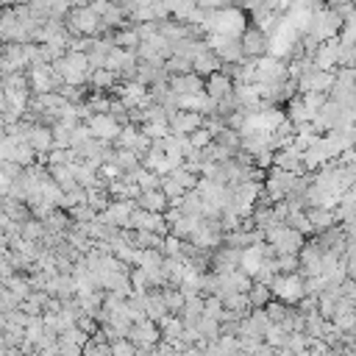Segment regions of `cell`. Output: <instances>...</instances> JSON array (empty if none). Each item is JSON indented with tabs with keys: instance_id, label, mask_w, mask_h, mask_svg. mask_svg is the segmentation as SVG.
<instances>
[{
	"instance_id": "d6986e66",
	"label": "cell",
	"mask_w": 356,
	"mask_h": 356,
	"mask_svg": "<svg viewBox=\"0 0 356 356\" xmlns=\"http://www.w3.org/2000/svg\"><path fill=\"white\" fill-rule=\"evenodd\" d=\"M287 111H290L287 117H290V120H292L295 126H298V123H309L312 117H315V114L309 111V106L303 103V95H295V97L287 103Z\"/></svg>"
},
{
	"instance_id": "2e32d148",
	"label": "cell",
	"mask_w": 356,
	"mask_h": 356,
	"mask_svg": "<svg viewBox=\"0 0 356 356\" xmlns=\"http://www.w3.org/2000/svg\"><path fill=\"white\" fill-rule=\"evenodd\" d=\"M48 170H50V176L56 178V184L64 189V192H73V189H78L81 184H78V178H75V167H73V162L70 165H48Z\"/></svg>"
},
{
	"instance_id": "44dd1931",
	"label": "cell",
	"mask_w": 356,
	"mask_h": 356,
	"mask_svg": "<svg viewBox=\"0 0 356 356\" xmlns=\"http://www.w3.org/2000/svg\"><path fill=\"white\" fill-rule=\"evenodd\" d=\"M162 295H165V301H167V309H170L173 315H181V309H184V303H187V295L181 292V287H178V284H167V287H162Z\"/></svg>"
},
{
	"instance_id": "30bf717a",
	"label": "cell",
	"mask_w": 356,
	"mask_h": 356,
	"mask_svg": "<svg viewBox=\"0 0 356 356\" xmlns=\"http://www.w3.org/2000/svg\"><path fill=\"white\" fill-rule=\"evenodd\" d=\"M240 259H243V248H234V245H220L214 248V256H212V270L217 273H228V270H236L240 268Z\"/></svg>"
},
{
	"instance_id": "603a6c76",
	"label": "cell",
	"mask_w": 356,
	"mask_h": 356,
	"mask_svg": "<svg viewBox=\"0 0 356 356\" xmlns=\"http://www.w3.org/2000/svg\"><path fill=\"white\" fill-rule=\"evenodd\" d=\"M140 137H142V126H140V123H126L114 145H117V148H134V145L140 142Z\"/></svg>"
},
{
	"instance_id": "83f0119b",
	"label": "cell",
	"mask_w": 356,
	"mask_h": 356,
	"mask_svg": "<svg viewBox=\"0 0 356 356\" xmlns=\"http://www.w3.org/2000/svg\"><path fill=\"white\" fill-rule=\"evenodd\" d=\"M301 95H303V103L309 106L312 114H317L323 109V103L328 100V92H301Z\"/></svg>"
},
{
	"instance_id": "3957f363",
	"label": "cell",
	"mask_w": 356,
	"mask_h": 356,
	"mask_svg": "<svg viewBox=\"0 0 356 356\" xmlns=\"http://www.w3.org/2000/svg\"><path fill=\"white\" fill-rule=\"evenodd\" d=\"M270 290H273L276 298H281V301H287L292 306H298V301L306 295V284H303V276L298 270L295 273H279L273 279Z\"/></svg>"
},
{
	"instance_id": "6da1fadb",
	"label": "cell",
	"mask_w": 356,
	"mask_h": 356,
	"mask_svg": "<svg viewBox=\"0 0 356 356\" xmlns=\"http://www.w3.org/2000/svg\"><path fill=\"white\" fill-rule=\"evenodd\" d=\"M203 26H206V31H217L225 37H243L245 28L251 26V20L243 6H225V9L209 12V20Z\"/></svg>"
},
{
	"instance_id": "d4e9b609",
	"label": "cell",
	"mask_w": 356,
	"mask_h": 356,
	"mask_svg": "<svg viewBox=\"0 0 356 356\" xmlns=\"http://www.w3.org/2000/svg\"><path fill=\"white\" fill-rule=\"evenodd\" d=\"M290 334H292V331H287L281 323H273V326L268 328L265 339H268L273 348H279V350H281V348H287V345H290Z\"/></svg>"
},
{
	"instance_id": "9a60e30c",
	"label": "cell",
	"mask_w": 356,
	"mask_h": 356,
	"mask_svg": "<svg viewBox=\"0 0 356 356\" xmlns=\"http://www.w3.org/2000/svg\"><path fill=\"white\" fill-rule=\"evenodd\" d=\"M137 206H142V209H151V212H167L170 209V198L165 195V189L162 187H156V189H142V195L137 198Z\"/></svg>"
},
{
	"instance_id": "cb8c5ba5",
	"label": "cell",
	"mask_w": 356,
	"mask_h": 356,
	"mask_svg": "<svg viewBox=\"0 0 356 356\" xmlns=\"http://www.w3.org/2000/svg\"><path fill=\"white\" fill-rule=\"evenodd\" d=\"M165 67H167V73H170V75H184V73H192V70H195V62H192V59H187V56L173 53V56L165 62Z\"/></svg>"
},
{
	"instance_id": "4dcf8cb0",
	"label": "cell",
	"mask_w": 356,
	"mask_h": 356,
	"mask_svg": "<svg viewBox=\"0 0 356 356\" xmlns=\"http://www.w3.org/2000/svg\"><path fill=\"white\" fill-rule=\"evenodd\" d=\"M189 140H192V145H195V148H200V151H203V148H206V145H209V142L214 140V134H212V131H209V129L203 126V129L192 131V134H189Z\"/></svg>"
},
{
	"instance_id": "e0dca14e",
	"label": "cell",
	"mask_w": 356,
	"mask_h": 356,
	"mask_svg": "<svg viewBox=\"0 0 356 356\" xmlns=\"http://www.w3.org/2000/svg\"><path fill=\"white\" fill-rule=\"evenodd\" d=\"M306 214H309V223H312L315 234H323L326 228L337 225V214H334V209H326V206H309V209H306Z\"/></svg>"
},
{
	"instance_id": "9c48e42d",
	"label": "cell",
	"mask_w": 356,
	"mask_h": 356,
	"mask_svg": "<svg viewBox=\"0 0 356 356\" xmlns=\"http://www.w3.org/2000/svg\"><path fill=\"white\" fill-rule=\"evenodd\" d=\"M131 228H145V231H159V234H170V223L162 212H151V209H142L137 206L134 214H131Z\"/></svg>"
},
{
	"instance_id": "4fadbf2b",
	"label": "cell",
	"mask_w": 356,
	"mask_h": 356,
	"mask_svg": "<svg viewBox=\"0 0 356 356\" xmlns=\"http://www.w3.org/2000/svg\"><path fill=\"white\" fill-rule=\"evenodd\" d=\"M276 165H279V167H284V170H292V173H306L303 151H298L295 145H287V148L276 151Z\"/></svg>"
},
{
	"instance_id": "ac0fdd59",
	"label": "cell",
	"mask_w": 356,
	"mask_h": 356,
	"mask_svg": "<svg viewBox=\"0 0 356 356\" xmlns=\"http://www.w3.org/2000/svg\"><path fill=\"white\" fill-rule=\"evenodd\" d=\"M114 45H120V48H126V50L137 53V48L142 45V37H140L137 26H129V28H117V31H114Z\"/></svg>"
},
{
	"instance_id": "277c9868",
	"label": "cell",
	"mask_w": 356,
	"mask_h": 356,
	"mask_svg": "<svg viewBox=\"0 0 356 356\" xmlns=\"http://www.w3.org/2000/svg\"><path fill=\"white\" fill-rule=\"evenodd\" d=\"M129 339H134V345H137L140 353H148V350H153V345L162 339V328H159L156 320L140 317V320H134V326H131V331H129Z\"/></svg>"
},
{
	"instance_id": "d6a6232c",
	"label": "cell",
	"mask_w": 356,
	"mask_h": 356,
	"mask_svg": "<svg viewBox=\"0 0 356 356\" xmlns=\"http://www.w3.org/2000/svg\"><path fill=\"white\" fill-rule=\"evenodd\" d=\"M3 6H20V3H26V0H0Z\"/></svg>"
},
{
	"instance_id": "5b68a950",
	"label": "cell",
	"mask_w": 356,
	"mask_h": 356,
	"mask_svg": "<svg viewBox=\"0 0 356 356\" xmlns=\"http://www.w3.org/2000/svg\"><path fill=\"white\" fill-rule=\"evenodd\" d=\"M290 78V64L273 53L256 59V81L259 84H281Z\"/></svg>"
},
{
	"instance_id": "4316f807",
	"label": "cell",
	"mask_w": 356,
	"mask_h": 356,
	"mask_svg": "<svg viewBox=\"0 0 356 356\" xmlns=\"http://www.w3.org/2000/svg\"><path fill=\"white\" fill-rule=\"evenodd\" d=\"M67 212H70V217L78 220V223H92V220L97 217V209H95L92 203H75V206H70Z\"/></svg>"
},
{
	"instance_id": "ffe728a7",
	"label": "cell",
	"mask_w": 356,
	"mask_h": 356,
	"mask_svg": "<svg viewBox=\"0 0 356 356\" xmlns=\"http://www.w3.org/2000/svg\"><path fill=\"white\" fill-rule=\"evenodd\" d=\"M220 64H223V59H220L214 50H206V53H200V56L195 59V73H200L203 78H209L212 73L220 70Z\"/></svg>"
},
{
	"instance_id": "ba28073f",
	"label": "cell",
	"mask_w": 356,
	"mask_h": 356,
	"mask_svg": "<svg viewBox=\"0 0 356 356\" xmlns=\"http://www.w3.org/2000/svg\"><path fill=\"white\" fill-rule=\"evenodd\" d=\"M86 123H89L92 134H95V137H100V140H106V142H117V137H120V131H123V123L117 120L114 114H109V111H103V114H92Z\"/></svg>"
},
{
	"instance_id": "f546056e",
	"label": "cell",
	"mask_w": 356,
	"mask_h": 356,
	"mask_svg": "<svg viewBox=\"0 0 356 356\" xmlns=\"http://www.w3.org/2000/svg\"><path fill=\"white\" fill-rule=\"evenodd\" d=\"M111 350H114V356H126V353H137V345H134V339L120 337L111 342Z\"/></svg>"
},
{
	"instance_id": "7c38bea8",
	"label": "cell",
	"mask_w": 356,
	"mask_h": 356,
	"mask_svg": "<svg viewBox=\"0 0 356 356\" xmlns=\"http://www.w3.org/2000/svg\"><path fill=\"white\" fill-rule=\"evenodd\" d=\"M234 89H236V81H234L231 75H225L223 70H217V73H212V75L206 78V92H209L214 100H223V97L234 95Z\"/></svg>"
},
{
	"instance_id": "7402d4cb",
	"label": "cell",
	"mask_w": 356,
	"mask_h": 356,
	"mask_svg": "<svg viewBox=\"0 0 356 356\" xmlns=\"http://www.w3.org/2000/svg\"><path fill=\"white\" fill-rule=\"evenodd\" d=\"M248 298H251V306L254 309H262V306H268L276 295H273V290H270V284H262V281H256L251 290H248Z\"/></svg>"
},
{
	"instance_id": "836d02e7",
	"label": "cell",
	"mask_w": 356,
	"mask_h": 356,
	"mask_svg": "<svg viewBox=\"0 0 356 356\" xmlns=\"http://www.w3.org/2000/svg\"><path fill=\"white\" fill-rule=\"evenodd\" d=\"M350 153H353V162H350V165H353V167H356V145H353V148H350Z\"/></svg>"
},
{
	"instance_id": "8fae6325",
	"label": "cell",
	"mask_w": 356,
	"mask_h": 356,
	"mask_svg": "<svg viewBox=\"0 0 356 356\" xmlns=\"http://www.w3.org/2000/svg\"><path fill=\"white\" fill-rule=\"evenodd\" d=\"M339 45H342L339 37H331V39L320 42V48H317V53H315L312 62H315L320 70H337V67H339Z\"/></svg>"
},
{
	"instance_id": "8992f818",
	"label": "cell",
	"mask_w": 356,
	"mask_h": 356,
	"mask_svg": "<svg viewBox=\"0 0 356 356\" xmlns=\"http://www.w3.org/2000/svg\"><path fill=\"white\" fill-rule=\"evenodd\" d=\"M170 120V131L178 134V137H189L192 131L203 129L206 126V114L203 111H187V109H176L167 114Z\"/></svg>"
},
{
	"instance_id": "7a4b0ae2",
	"label": "cell",
	"mask_w": 356,
	"mask_h": 356,
	"mask_svg": "<svg viewBox=\"0 0 356 356\" xmlns=\"http://www.w3.org/2000/svg\"><path fill=\"white\" fill-rule=\"evenodd\" d=\"M53 70L64 78V84H89V73H92L89 53L86 50H70V53H64L62 59L53 62Z\"/></svg>"
},
{
	"instance_id": "484cf974",
	"label": "cell",
	"mask_w": 356,
	"mask_h": 356,
	"mask_svg": "<svg viewBox=\"0 0 356 356\" xmlns=\"http://www.w3.org/2000/svg\"><path fill=\"white\" fill-rule=\"evenodd\" d=\"M276 270L279 273H295V270H301V254H276Z\"/></svg>"
},
{
	"instance_id": "5bb4252c",
	"label": "cell",
	"mask_w": 356,
	"mask_h": 356,
	"mask_svg": "<svg viewBox=\"0 0 356 356\" xmlns=\"http://www.w3.org/2000/svg\"><path fill=\"white\" fill-rule=\"evenodd\" d=\"M28 142L37 148V153H50L56 148V140H53V129L45 126V123H37L28 134Z\"/></svg>"
},
{
	"instance_id": "1f68e13d",
	"label": "cell",
	"mask_w": 356,
	"mask_h": 356,
	"mask_svg": "<svg viewBox=\"0 0 356 356\" xmlns=\"http://www.w3.org/2000/svg\"><path fill=\"white\" fill-rule=\"evenodd\" d=\"M198 6L206 9V12H217V9L231 6V0H198Z\"/></svg>"
},
{
	"instance_id": "f1b7e54d",
	"label": "cell",
	"mask_w": 356,
	"mask_h": 356,
	"mask_svg": "<svg viewBox=\"0 0 356 356\" xmlns=\"http://www.w3.org/2000/svg\"><path fill=\"white\" fill-rule=\"evenodd\" d=\"M181 251H184V240L176 234H167L165 236V256H184Z\"/></svg>"
},
{
	"instance_id": "e575fe53",
	"label": "cell",
	"mask_w": 356,
	"mask_h": 356,
	"mask_svg": "<svg viewBox=\"0 0 356 356\" xmlns=\"http://www.w3.org/2000/svg\"><path fill=\"white\" fill-rule=\"evenodd\" d=\"M111 3H117V6H123V3H126V0H111Z\"/></svg>"
},
{
	"instance_id": "52a82bcc",
	"label": "cell",
	"mask_w": 356,
	"mask_h": 356,
	"mask_svg": "<svg viewBox=\"0 0 356 356\" xmlns=\"http://www.w3.org/2000/svg\"><path fill=\"white\" fill-rule=\"evenodd\" d=\"M240 39H243L245 59H262V56H268V53H270V34H268V31H262L256 23H251Z\"/></svg>"
}]
</instances>
